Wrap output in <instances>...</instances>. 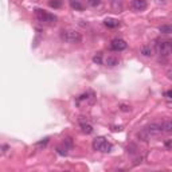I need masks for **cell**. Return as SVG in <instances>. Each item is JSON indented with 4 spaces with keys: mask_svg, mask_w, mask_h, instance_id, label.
<instances>
[{
    "mask_svg": "<svg viewBox=\"0 0 172 172\" xmlns=\"http://www.w3.org/2000/svg\"><path fill=\"white\" fill-rule=\"evenodd\" d=\"M145 130H147V133L149 136H159V134L163 133L161 132V124L160 123H151L145 128Z\"/></svg>",
    "mask_w": 172,
    "mask_h": 172,
    "instance_id": "5b68a950",
    "label": "cell"
},
{
    "mask_svg": "<svg viewBox=\"0 0 172 172\" xmlns=\"http://www.w3.org/2000/svg\"><path fill=\"white\" fill-rule=\"evenodd\" d=\"M48 6L53 7V8H59L62 6V0H50Z\"/></svg>",
    "mask_w": 172,
    "mask_h": 172,
    "instance_id": "9a60e30c",
    "label": "cell"
},
{
    "mask_svg": "<svg viewBox=\"0 0 172 172\" xmlns=\"http://www.w3.org/2000/svg\"><path fill=\"white\" fill-rule=\"evenodd\" d=\"M167 77H168L169 79H172V70H168V71H167Z\"/></svg>",
    "mask_w": 172,
    "mask_h": 172,
    "instance_id": "7402d4cb",
    "label": "cell"
},
{
    "mask_svg": "<svg viewBox=\"0 0 172 172\" xmlns=\"http://www.w3.org/2000/svg\"><path fill=\"white\" fill-rule=\"evenodd\" d=\"M35 16H37V19L40 20V22H44V23H55L58 20V18L55 15H53V13H48L46 11L40 10V8H37L35 10Z\"/></svg>",
    "mask_w": 172,
    "mask_h": 172,
    "instance_id": "3957f363",
    "label": "cell"
},
{
    "mask_svg": "<svg viewBox=\"0 0 172 172\" xmlns=\"http://www.w3.org/2000/svg\"><path fill=\"white\" fill-rule=\"evenodd\" d=\"M89 4L92 7H98L101 4V0H89Z\"/></svg>",
    "mask_w": 172,
    "mask_h": 172,
    "instance_id": "e0dca14e",
    "label": "cell"
},
{
    "mask_svg": "<svg viewBox=\"0 0 172 172\" xmlns=\"http://www.w3.org/2000/svg\"><path fill=\"white\" fill-rule=\"evenodd\" d=\"M159 31H160L161 34H172V26H167V24L160 26L159 27Z\"/></svg>",
    "mask_w": 172,
    "mask_h": 172,
    "instance_id": "4fadbf2b",
    "label": "cell"
},
{
    "mask_svg": "<svg viewBox=\"0 0 172 172\" xmlns=\"http://www.w3.org/2000/svg\"><path fill=\"white\" fill-rule=\"evenodd\" d=\"M160 124H161L163 133H172V120H164Z\"/></svg>",
    "mask_w": 172,
    "mask_h": 172,
    "instance_id": "ba28073f",
    "label": "cell"
},
{
    "mask_svg": "<svg viewBox=\"0 0 172 172\" xmlns=\"http://www.w3.org/2000/svg\"><path fill=\"white\" fill-rule=\"evenodd\" d=\"M79 124H81V128H82V132L86 133V134H90L93 132V126L88 124V123H85V120H83V117H81L79 119Z\"/></svg>",
    "mask_w": 172,
    "mask_h": 172,
    "instance_id": "9c48e42d",
    "label": "cell"
},
{
    "mask_svg": "<svg viewBox=\"0 0 172 172\" xmlns=\"http://www.w3.org/2000/svg\"><path fill=\"white\" fill-rule=\"evenodd\" d=\"M120 110H123V112H129V110H130V106H128V105H120Z\"/></svg>",
    "mask_w": 172,
    "mask_h": 172,
    "instance_id": "d6986e66",
    "label": "cell"
},
{
    "mask_svg": "<svg viewBox=\"0 0 172 172\" xmlns=\"http://www.w3.org/2000/svg\"><path fill=\"white\" fill-rule=\"evenodd\" d=\"M147 7V0H133L132 2V8L134 11H144Z\"/></svg>",
    "mask_w": 172,
    "mask_h": 172,
    "instance_id": "52a82bcc",
    "label": "cell"
},
{
    "mask_svg": "<svg viewBox=\"0 0 172 172\" xmlns=\"http://www.w3.org/2000/svg\"><path fill=\"white\" fill-rule=\"evenodd\" d=\"M104 24H105L106 27H110V28H114V27H119V26H120V20L112 19V18H108V19L104 20Z\"/></svg>",
    "mask_w": 172,
    "mask_h": 172,
    "instance_id": "30bf717a",
    "label": "cell"
},
{
    "mask_svg": "<svg viewBox=\"0 0 172 172\" xmlns=\"http://www.w3.org/2000/svg\"><path fill=\"white\" fill-rule=\"evenodd\" d=\"M156 50L160 55H169L172 54V40H161L156 44Z\"/></svg>",
    "mask_w": 172,
    "mask_h": 172,
    "instance_id": "277c9868",
    "label": "cell"
},
{
    "mask_svg": "<svg viewBox=\"0 0 172 172\" xmlns=\"http://www.w3.org/2000/svg\"><path fill=\"white\" fill-rule=\"evenodd\" d=\"M110 48L113 51H123V50L126 48V43L123 39H113L110 43Z\"/></svg>",
    "mask_w": 172,
    "mask_h": 172,
    "instance_id": "8992f818",
    "label": "cell"
},
{
    "mask_svg": "<svg viewBox=\"0 0 172 172\" xmlns=\"http://www.w3.org/2000/svg\"><path fill=\"white\" fill-rule=\"evenodd\" d=\"M71 7H73L74 10H78V11H82L83 10V6L78 2V0H71Z\"/></svg>",
    "mask_w": 172,
    "mask_h": 172,
    "instance_id": "5bb4252c",
    "label": "cell"
},
{
    "mask_svg": "<svg viewBox=\"0 0 172 172\" xmlns=\"http://www.w3.org/2000/svg\"><path fill=\"white\" fill-rule=\"evenodd\" d=\"M140 54L144 57H152V48L149 46H143L141 50H140Z\"/></svg>",
    "mask_w": 172,
    "mask_h": 172,
    "instance_id": "7c38bea8",
    "label": "cell"
},
{
    "mask_svg": "<svg viewBox=\"0 0 172 172\" xmlns=\"http://www.w3.org/2000/svg\"><path fill=\"white\" fill-rule=\"evenodd\" d=\"M105 63H106V66L114 67V66L119 65L120 61H119V58H117V57H108V58H106V61H105Z\"/></svg>",
    "mask_w": 172,
    "mask_h": 172,
    "instance_id": "8fae6325",
    "label": "cell"
},
{
    "mask_svg": "<svg viewBox=\"0 0 172 172\" xmlns=\"http://www.w3.org/2000/svg\"><path fill=\"white\" fill-rule=\"evenodd\" d=\"M93 148H94V151H99V152H105L106 153V152H110L112 151V144L108 143L106 139L101 136V137L94 139Z\"/></svg>",
    "mask_w": 172,
    "mask_h": 172,
    "instance_id": "7a4b0ae2",
    "label": "cell"
},
{
    "mask_svg": "<svg viewBox=\"0 0 172 172\" xmlns=\"http://www.w3.org/2000/svg\"><path fill=\"white\" fill-rule=\"evenodd\" d=\"M48 140H50L48 137H46V139H43V140H42V141H39V143L37 144V145H38V147H42V145L44 147V145H46V144L48 143Z\"/></svg>",
    "mask_w": 172,
    "mask_h": 172,
    "instance_id": "ac0fdd59",
    "label": "cell"
},
{
    "mask_svg": "<svg viewBox=\"0 0 172 172\" xmlns=\"http://www.w3.org/2000/svg\"><path fill=\"white\" fill-rule=\"evenodd\" d=\"M165 147H172V140H168V141H165Z\"/></svg>",
    "mask_w": 172,
    "mask_h": 172,
    "instance_id": "44dd1931",
    "label": "cell"
},
{
    "mask_svg": "<svg viewBox=\"0 0 172 172\" xmlns=\"http://www.w3.org/2000/svg\"><path fill=\"white\" fill-rule=\"evenodd\" d=\"M2 149H3L2 152H3V153H6V152H7V149H8V145H3V147H2Z\"/></svg>",
    "mask_w": 172,
    "mask_h": 172,
    "instance_id": "603a6c76",
    "label": "cell"
},
{
    "mask_svg": "<svg viewBox=\"0 0 172 172\" xmlns=\"http://www.w3.org/2000/svg\"><path fill=\"white\" fill-rule=\"evenodd\" d=\"M93 62L94 63H98V65H101V63H102V55H101V54H97V55H94L93 57Z\"/></svg>",
    "mask_w": 172,
    "mask_h": 172,
    "instance_id": "2e32d148",
    "label": "cell"
},
{
    "mask_svg": "<svg viewBox=\"0 0 172 172\" xmlns=\"http://www.w3.org/2000/svg\"><path fill=\"white\" fill-rule=\"evenodd\" d=\"M61 38H62V40H65L66 43H81L82 42V35L75 30L62 31Z\"/></svg>",
    "mask_w": 172,
    "mask_h": 172,
    "instance_id": "6da1fadb",
    "label": "cell"
},
{
    "mask_svg": "<svg viewBox=\"0 0 172 172\" xmlns=\"http://www.w3.org/2000/svg\"><path fill=\"white\" fill-rule=\"evenodd\" d=\"M164 96L168 98V99H172V90H169V92H165L164 93Z\"/></svg>",
    "mask_w": 172,
    "mask_h": 172,
    "instance_id": "ffe728a7",
    "label": "cell"
}]
</instances>
